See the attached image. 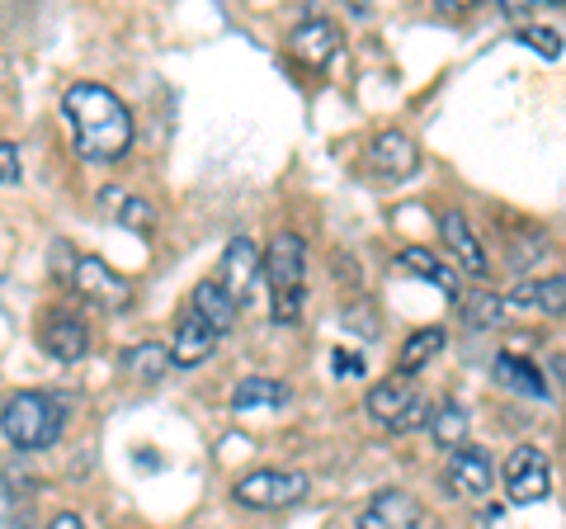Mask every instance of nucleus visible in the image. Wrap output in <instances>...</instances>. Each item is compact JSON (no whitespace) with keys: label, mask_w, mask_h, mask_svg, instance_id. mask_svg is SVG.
Returning a JSON list of instances; mask_svg holds the SVG:
<instances>
[{"label":"nucleus","mask_w":566,"mask_h":529,"mask_svg":"<svg viewBox=\"0 0 566 529\" xmlns=\"http://www.w3.org/2000/svg\"><path fill=\"white\" fill-rule=\"evenodd\" d=\"M553 374L566 383V355H557V360H553Z\"/></svg>","instance_id":"obj_32"},{"label":"nucleus","mask_w":566,"mask_h":529,"mask_svg":"<svg viewBox=\"0 0 566 529\" xmlns=\"http://www.w3.org/2000/svg\"><path fill=\"white\" fill-rule=\"evenodd\" d=\"M66 426V402L39 393V387H24L6 402V416H0V431H6V445L20 449V454H39L52 449L62 439Z\"/></svg>","instance_id":"obj_3"},{"label":"nucleus","mask_w":566,"mask_h":529,"mask_svg":"<svg viewBox=\"0 0 566 529\" xmlns=\"http://www.w3.org/2000/svg\"><path fill=\"white\" fill-rule=\"evenodd\" d=\"M189 308L199 312L203 322H208L212 331H218V336H227V331L237 326V312H241V303L232 298V289H227L218 274H212V279H199V284H193Z\"/></svg>","instance_id":"obj_15"},{"label":"nucleus","mask_w":566,"mask_h":529,"mask_svg":"<svg viewBox=\"0 0 566 529\" xmlns=\"http://www.w3.org/2000/svg\"><path fill=\"white\" fill-rule=\"evenodd\" d=\"M264 284H270V312L279 326L303 322L307 308V241L297 232H274L264 251Z\"/></svg>","instance_id":"obj_2"},{"label":"nucleus","mask_w":566,"mask_h":529,"mask_svg":"<svg viewBox=\"0 0 566 529\" xmlns=\"http://www.w3.org/2000/svg\"><path fill=\"white\" fill-rule=\"evenodd\" d=\"M0 180H6V189L20 185V147L14 143H0Z\"/></svg>","instance_id":"obj_28"},{"label":"nucleus","mask_w":566,"mask_h":529,"mask_svg":"<svg viewBox=\"0 0 566 529\" xmlns=\"http://www.w3.org/2000/svg\"><path fill=\"white\" fill-rule=\"evenodd\" d=\"M439 237H444V246L453 251V260L463 264L468 274H476V279L491 274V260H486V251H482V237L472 232V222H468L463 208H444V218H439Z\"/></svg>","instance_id":"obj_11"},{"label":"nucleus","mask_w":566,"mask_h":529,"mask_svg":"<svg viewBox=\"0 0 566 529\" xmlns=\"http://www.w3.org/2000/svg\"><path fill=\"white\" fill-rule=\"evenodd\" d=\"M260 274H264V256L255 251V241H251V237H232V241H227V251H222V260H218V279H222L227 289H232L237 303H245V298H251V289H255Z\"/></svg>","instance_id":"obj_10"},{"label":"nucleus","mask_w":566,"mask_h":529,"mask_svg":"<svg viewBox=\"0 0 566 529\" xmlns=\"http://www.w3.org/2000/svg\"><path fill=\"white\" fill-rule=\"evenodd\" d=\"M510 312H538V317H562L566 312V270L547 279H524L505 293Z\"/></svg>","instance_id":"obj_14"},{"label":"nucleus","mask_w":566,"mask_h":529,"mask_svg":"<svg viewBox=\"0 0 566 529\" xmlns=\"http://www.w3.org/2000/svg\"><path fill=\"white\" fill-rule=\"evenodd\" d=\"M340 322H345V331H359L364 341H374V336H378V317L368 312V303H349V308L340 312Z\"/></svg>","instance_id":"obj_27"},{"label":"nucleus","mask_w":566,"mask_h":529,"mask_svg":"<svg viewBox=\"0 0 566 529\" xmlns=\"http://www.w3.org/2000/svg\"><path fill=\"white\" fill-rule=\"evenodd\" d=\"M312 491V478L297 468H255L232 483V501L245 510H283L297 506Z\"/></svg>","instance_id":"obj_4"},{"label":"nucleus","mask_w":566,"mask_h":529,"mask_svg":"<svg viewBox=\"0 0 566 529\" xmlns=\"http://www.w3.org/2000/svg\"><path fill=\"white\" fill-rule=\"evenodd\" d=\"M520 39L534 48V52H543V58H562V33H553V29H538V24H524L520 29Z\"/></svg>","instance_id":"obj_26"},{"label":"nucleus","mask_w":566,"mask_h":529,"mask_svg":"<svg viewBox=\"0 0 566 529\" xmlns=\"http://www.w3.org/2000/svg\"><path fill=\"white\" fill-rule=\"evenodd\" d=\"M562 435H566V426H562Z\"/></svg>","instance_id":"obj_33"},{"label":"nucleus","mask_w":566,"mask_h":529,"mask_svg":"<svg viewBox=\"0 0 566 529\" xmlns=\"http://www.w3.org/2000/svg\"><path fill=\"white\" fill-rule=\"evenodd\" d=\"M444 341H449L444 326H420V331H411V341L397 350V374H406V378L420 374V369L430 364L439 350H444Z\"/></svg>","instance_id":"obj_23"},{"label":"nucleus","mask_w":566,"mask_h":529,"mask_svg":"<svg viewBox=\"0 0 566 529\" xmlns=\"http://www.w3.org/2000/svg\"><path fill=\"white\" fill-rule=\"evenodd\" d=\"M505 317H510V308H505L501 293L476 289L472 298H463V322H468V331H495Z\"/></svg>","instance_id":"obj_25"},{"label":"nucleus","mask_w":566,"mask_h":529,"mask_svg":"<svg viewBox=\"0 0 566 529\" xmlns=\"http://www.w3.org/2000/svg\"><path fill=\"white\" fill-rule=\"evenodd\" d=\"M99 208H104V214H109L114 222L133 227L137 237H151V227H156V208L142 199V194H128V189H118V185H104V189H99Z\"/></svg>","instance_id":"obj_18"},{"label":"nucleus","mask_w":566,"mask_h":529,"mask_svg":"<svg viewBox=\"0 0 566 529\" xmlns=\"http://www.w3.org/2000/svg\"><path fill=\"white\" fill-rule=\"evenodd\" d=\"M43 350L57 364H76V360H85V350H91V326H85L81 317H52L43 326Z\"/></svg>","instance_id":"obj_17"},{"label":"nucleus","mask_w":566,"mask_h":529,"mask_svg":"<svg viewBox=\"0 0 566 529\" xmlns=\"http://www.w3.org/2000/svg\"><path fill=\"white\" fill-rule=\"evenodd\" d=\"M218 331H212L208 322L193 308L180 312V322H175V336H170V360L175 369H193V364H203L212 350H218Z\"/></svg>","instance_id":"obj_12"},{"label":"nucleus","mask_w":566,"mask_h":529,"mask_svg":"<svg viewBox=\"0 0 566 529\" xmlns=\"http://www.w3.org/2000/svg\"><path fill=\"white\" fill-rule=\"evenodd\" d=\"M420 501L411 497V491L401 487H382L374 501H368L359 510V520H354V529H420Z\"/></svg>","instance_id":"obj_9"},{"label":"nucleus","mask_w":566,"mask_h":529,"mask_svg":"<svg viewBox=\"0 0 566 529\" xmlns=\"http://www.w3.org/2000/svg\"><path fill=\"white\" fill-rule=\"evenodd\" d=\"M368 170L378 175V180H411V175L420 170V147L411 133L401 128H382L374 137V147H368Z\"/></svg>","instance_id":"obj_7"},{"label":"nucleus","mask_w":566,"mask_h":529,"mask_svg":"<svg viewBox=\"0 0 566 529\" xmlns=\"http://www.w3.org/2000/svg\"><path fill=\"white\" fill-rule=\"evenodd\" d=\"M335 374L340 378H364V355H349V350H335Z\"/></svg>","instance_id":"obj_30"},{"label":"nucleus","mask_w":566,"mask_h":529,"mask_svg":"<svg viewBox=\"0 0 566 529\" xmlns=\"http://www.w3.org/2000/svg\"><path fill=\"white\" fill-rule=\"evenodd\" d=\"M71 289H76L85 303H95V308H109V312H123L133 303V284L123 279L118 270H109L104 260L95 256H81L76 264V279H71Z\"/></svg>","instance_id":"obj_6"},{"label":"nucleus","mask_w":566,"mask_h":529,"mask_svg":"<svg viewBox=\"0 0 566 529\" xmlns=\"http://www.w3.org/2000/svg\"><path fill=\"white\" fill-rule=\"evenodd\" d=\"M397 264H401V270H411L416 279H424V284H434L444 298H458V274L434 251H424V246H406Z\"/></svg>","instance_id":"obj_21"},{"label":"nucleus","mask_w":566,"mask_h":529,"mask_svg":"<svg viewBox=\"0 0 566 529\" xmlns=\"http://www.w3.org/2000/svg\"><path fill=\"white\" fill-rule=\"evenodd\" d=\"M444 483H449L453 497H463V501L486 497L491 483H495V464H491V454H486L482 445H463V449H453L449 468H444Z\"/></svg>","instance_id":"obj_8"},{"label":"nucleus","mask_w":566,"mask_h":529,"mask_svg":"<svg viewBox=\"0 0 566 529\" xmlns=\"http://www.w3.org/2000/svg\"><path fill=\"white\" fill-rule=\"evenodd\" d=\"M553 491V468H547V454L538 445H520L505 458V497L515 506H534Z\"/></svg>","instance_id":"obj_5"},{"label":"nucleus","mask_w":566,"mask_h":529,"mask_svg":"<svg viewBox=\"0 0 566 529\" xmlns=\"http://www.w3.org/2000/svg\"><path fill=\"white\" fill-rule=\"evenodd\" d=\"M289 52L297 62H307V66H326L335 52H340V29H335L331 20H303L293 33H289Z\"/></svg>","instance_id":"obj_16"},{"label":"nucleus","mask_w":566,"mask_h":529,"mask_svg":"<svg viewBox=\"0 0 566 529\" xmlns=\"http://www.w3.org/2000/svg\"><path fill=\"white\" fill-rule=\"evenodd\" d=\"M424 416H434V412H430V402H424V397H416V407L406 412V416L397 421L392 431H397V435H406V431H416V426H430V421H424Z\"/></svg>","instance_id":"obj_29"},{"label":"nucleus","mask_w":566,"mask_h":529,"mask_svg":"<svg viewBox=\"0 0 566 529\" xmlns=\"http://www.w3.org/2000/svg\"><path fill=\"white\" fill-rule=\"evenodd\" d=\"M495 383L510 387V393H520V397H534V402L547 397L543 369H538V364H528L524 355H495Z\"/></svg>","instance_id":"obj_20"},{"label":"nucleus","mask_w":566,"mask_h":529,"mask_svg":"<svg viewBox=\"0 0 566 529\" xmlns=\"http://www.w3.org/2000/svg\"><path fill=\"white\" fill-rule=\"evenodd\" d=\"M468 431H472V416L463 402H439L434 416H430V435H434V445H444V449H463L468 445Z\"/></svg>","instance_id":"obj_24"},{"label":"nucleus","mask_w":566,"mask_h":529,"mask_svg":"<svg viewBox=\"0 0 566 529\" xmlns=\"http://www.w3.org/2000/svg\"><path fill=\"white\" fill-rule=\"evenodd\" d=\"M283 402H289V383L264 374H251L232 387V412H264V407H283Z\"/></svg>","instance_id":"obj_22"},{"label":"nucleus","mask_w":566,"mask_h":529,"mask_svg":"<svg viewBox=\"0 0 566 529\" xmlns=\"http://www.w3.org/2000/svg\"><path fill=\"white\" fill-rule=\"evenodd\" d=\"M43 529H85V520L76 516V510H57V516H52Z\"/></svg>","instance_id":"obj_31"},{"label":"nucleus","mask_w":566,"mask_h":529,"mask_svg":"<svg viewBox=\"0 0 566 529\" xmlns=\"http://www.w3.org/2000/svg\"><path fill=\"white\" fill-rule=\"evenodd\" d=\"M62 114L71 123L76 156L81 162H91V166H114L137 143L133 110L99 81H71L62 91Z\"/></svg>","instance_id":"obj_1"},{"label":"nucleus","mask_w":566,"mask_h":529,"mask_svg":"<svg viewBox=\"0 0 566 529\" xmlns=\"http://www.w3.org/2000/svg\"><path fill=\"white\" fill-rule=\"evenodd\" d=\"M118 364H123V374H133V383H161L166 369L175 360H170V345H161V341H137V345L123 350Z\"/></svg>","instance_id":"obj_19"},{"label":"nucleus","mask_w":566,"mask_h":529,"mask_svg":"<svg viewBox=\"0 0 566 529\" xmlns=\"http://www.w3.org/2000/svg\"><path fill=\"white\" fill-rule=\"evenodd\" d=\"M416 397H420V393L411 387V378H406V374H397V369H392V374H387L382 383H374V387H368V393H364V412L374 416L378 426H387V431H392L397 421H401L406 412L416 407Z\"/></svg>","instance_id":"obj_13"}]
</instances>
